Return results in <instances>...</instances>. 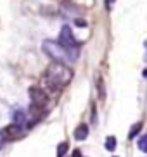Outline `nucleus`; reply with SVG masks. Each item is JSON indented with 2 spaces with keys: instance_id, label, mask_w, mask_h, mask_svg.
Listing matches in <instances>:
<instances>
[{
  "instance_id": "obj_1",
  "label": "nucleus",
  "mask_w": 147,
  "mask_h": 157,
  "mask_svg": "<svg viewBox=\"0 0 147 157\" xmlns=\"http://www.w3.org/2000/svg\"><path fill=\"white\" fill-rule=\"evenodd\" d=\"M71 79H73V69L61 60H54L52 64H49L43 74V81L52 92H61L71 83Z\"/></svg>"
},
{
  "instance_id": "obj_2",
  "label": "nucleus",
  "mask_w": 147,
  "mask_h": 157,
  "mask_svg": "<svg viewBox=\"0 0 147 157\" xmlns=\"http://www.w3.org/2000/svg\"><path fill=\"white\" fill-rule=\"evenodd\" d=\"M42 50L45 52L52 60H61V62H64V60H76L73 57V54H71L61 42L45 40V42L42 43Z\"/></svg>"
},
{
  "instance_id": "obj_3",
  "label": "nucleus",
  "mask_w": 147,
  "mask_h": 157,
  "mask_svg": "<svg viewBox=\"0 0 147 157\" xmlns=\"http://www.w3.org/2000/svg\"><path fill=\"white\" fill-rule=\"evenodd\" d=\"M59 42L73 54L74 59H78V42L74 40L73 31H71L69 26H62V29H61V33H59Z\"/></svg>"
},
{
  "instance_id": "obj_4",
  "label": "nucleus",
  "mask_w": 147,
  "mask_h": 157,
  "mask_svg": "<svg viewBox=\"0 0 147 157\" xmlns=\"http://www.w3.org/2000/svg\"><path fill=\"white\" fill-rule=\"evenodd\" d=\"M30 98H31V105L37 107H49V93L42 86H30Z\"/></svg>"
},
{
  "instance_id": "obj_5",
  "label": "nucleus",
  "mask_w": 147,
  "mask_h": 157,
  "mask_svg": "<svg viewBox=\"0 0 147 157\" xmlns=\"http://www.w3.org/2000/svg\"><path fill=\"white\" fill-rule=\"evenodd\" d=\"M23 128L24 126L18 124V123H14L12 124H7L4 129H2V135H4V138L7 140V142H16V140H19L21 136H23Z\"/></svg>"
},
{
  "instance_id": "obj_6",
  "label": "nucleus",
  "mask_w": 147,
  "mask_h": 157,
  "mask_svg": "<svg viewBox=\"0 0 147 157\" xmlns=\"http://www.w3.org/2000/svg\"><path fill=\"white\" fill-rule=\"evenodd\" d=\"M74 138L76 140H80V142H83V140L88 136V126L85 124V123H81V124H78L76 126V129H74Z\"/></svg>"
},
{
  "instance_id": "obj_7",
  "label": "nucleus",
  "mask_w": 147,
  "mask_h": 157,
  "mask_svg": "<svg viewBox=\"0 0 147 157\" xmlns=\"http://www.w3.org/2000/svg\"><path fill=\"white\" fill-rule=\"evenodd\" d=\"M12 121H14V123H18V124H21V126L28 124V112H24V111H14Z\"/></svg>"
},
{
  "instance_id": "obj_8",
  "label": "nucleus",
  "mask_w": 147,
  "mask_h": 157,
  "mask_svg": "<svg viewBox=\"0 0 147 157\" xmlns=\"http://www.w3.org/2000/svg\"><path fill=\"white\" fill-rule=\"evenodd\" d=\"M140 129H142V123H135V124L130 128V131H128V138H135Z\"/></svg>"
},
{
  "instance_id": "obj_9",
  "label": "nucleus",
  "mask_w": 147,
  "mask_h": 157,
  "mask_svg": "<svg viewBox=\"0 0 147 157\" xmlns=\"http://www.w3.org/2000/svg\"><path fill=\"white\" fill-rule=\"evenodd\" d=\"M138 148L142 150V152H147V135H142L140 138H138Z\"/></svg>"
},
{
  "instance_id": "obj_10",
  "label": "nucleus",
  "mask_w": 147,
  "mask_h": 157,
  "mask_svg": "<svg viewBox=\"0 0 147 157\" xmlns=\"http://www.w3.org/2000/svg\"><path fill=\"white\" fill-rule=\"evenodd\" d=\"M106 148L109 150V152H113L116 148V138L114 136H107V140H106Z\"/></svg>"
},
{
  "instance_id": "obj_11",
  "label": "nucleus",
  "mask_w": 147,
  "mask_h": 157,
  "mask_svg": "<svg viewBox=\"0 0 147 157\" xmlns=\"http://www.w3.org/2000/svg\"><path fill=\"white\" fill-rule=\"evenodd\" d=\"M97 88H99V98H104V97H106V92H104V88H102L101 76H97Z\"/></svg>"
},
{
  "instance_id": "obj_12",
  "label": "nucleus",
  "mask_w": 147,
  "mask_h": 157,
  "mask_svg": "<svg viewBox=\"0 0 147 157\" xmlns=\"http://www.w3.org/2000/svg\"><path fill=\"white\" fill-rule=\"evenodd\" d=\"M66 150H68V143H61V145H59V147H57V155H64V154H66Z\"/></svg>"
},
{
  "instance_id": "obj_13",
  "label": "nucleus",
  "mask_w": 147,
  "mask_h": 157,
  "mask_svg": "<svg viewBox=\"0 0 147 157\" xmlns=\"http://www.w3.org/2000/svg\"><path fill=\"white\" fill-rule=\"evenodd\" d=\"M5 142H7V140L4 138V135H2V131H0V148L4 147V143H5Z\"/></svg>"
},
{
  "instance_id": "obj_14",
  "label": "nucleus",
  "mask_w": 147,
  "mask_h": 157,
  "mask_svg": "<svg viewBox=\"0 0 147 157\" xmlns=\"http://www.w3.org/2000/svg\"><path fill=\"white\" fill-rule=\"evenodd\" d=\"M144 76H145V78H147V69H145V71H144Z\"/></svg>"
},
{
  "instance_id": "obj_15",
  "label": "nucleus",
  "mask_w": 147,
  "mask_h": 157,
  "mask_svg": "<svg viewBox=\"0 0 147 157\" xmlns=\"http://www.w3.org/2000/svg\"><path fill=\"white\" fill-rule=\"evenodd\" d=\"M109 2H113V0H109Z\"/></svg>"
}]
</instances>
